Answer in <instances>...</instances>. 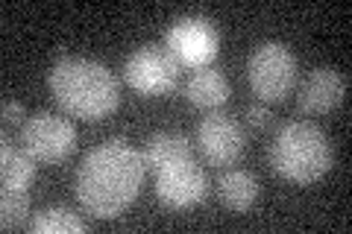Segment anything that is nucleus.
Returning <instances> with one entry per match:
<instances>
[{
	"label": "nucleus",
	"instance_id": "nucleus-13",
	"mask_svg": "<svg viewBox=\"0 0 352 234\" xmlns=\"http://www.w3.org/2000/svg\"><path fill=\"white\" fill-rule=\"evenodd\" d=\"M217 194H220V202H223L229 211H247L258 199V182L252 173L232 167V170L220 173Z\"/></svg>",
	"mask_w": 352,
	"mask_h": 234
},
{
	"label": "nucleus",
	"instance_id": "nucleus-18",
	"mask_svg": "<svg viewBox=\"0 0 352 234\" xmlns=\"http://www.w3.org/2000/svg\"><path fill=\"white\" fill-rule=\"evenodd\" d=\"M3 124H24V106L18 100H3Z\"/></svg>",
	"mask_w": 352,
	"mask_h": 234
},
{
	"label": "nucleus",
	"instance_id": "nucleus-1",
	"mask_svg": "<svg viewBox=\"0 0 352 234\" xmlns=\"http://www.w3.org/2000/svg\"><path fill=\"white\" fill-rule=\"evenodd\" d=\"M144 173V152L124 138H109L85 152L76 170V199L94 217H118L135 202Z\"/></svg>",
	"mask_w": 352,
	"mask_h": 234
},
{
	"label": "nucleus",
	"instance_id": "nucleus-5",
	"mask_svg": "<svg viewBox=\"0 0 352 234\" xmlns=\"http://www.w3.org/2000/svg\"><path fill=\"white\" fill-rule=\"evenodd\" d=\"M182 65L168 50V44L147 41L135 47L124 62V80L138 94H168L179 80Z\"/></svg>",
	"mask_w": 352,
	"mask_h": 234
},
{
	"label": "nucleus",
	"instance_id": "nucleus-14",
	"mask_svg": "<svg viewBox=\"0 0 352 234\" xmlns=\"http://www.w3.org/2000/svg\"><path fill=\"white\" fill-rule=\"evenodd\" d=\"M32 173H36V159L21 143H12L3 138V143H0V176H3V187H27Z\"/></svg>",
	"mask_w": 352,
	"mask_h": 234
},
{
	"label": "nucleus",
	"instance_id": "nucleus-10",
	"mask_svg": "<svg viewBox=\"0 0 352 234\" xmlns=\"http://www.w3.org/2000/svg\"><path fill=\"white\" fill-rule=\"evenodd\" d=\"M344 94H346V76L338 68L323 65V68H314L302 80L296 103L308 115H323V111H332L335 106H340Z\"/></svg>",
	"mask_w": 352,
	"mask_h": 234
},
{
	"label": "nucleus",
	"instance_id": "nucleus-8",
	"mask_svg": "<svg viewBox=\"0 0 352 234\" xmlns=\"http://www.w3.org/2000/svg\"><path fill=\"white\" fill-rule=\"evenodd\" d=\"M197 147H200L206 161L232 164L241 159V152L247 147L244 126L235 117L223 115V111H212L197 124Z\"/></svg>",
	"mask_w": 352,
	"mask_h": 234
},
{
	"label": "nucleus",
	"instance_id": "nucleus-15",
	"mask_svg": "<svg viewBox=\"0 0 352 234\" xmlns=\"http://www.w3.org/2000/svg\"><path fill=\"white\" fill-rule=\"evenodd\" d=\"M27 229L32 234H68V231H85L88 222L68 205H47L30 220Z\"/></svg>",
	"mask_w": 352,
	"mask_h": 234
},
{
	"label": "nucleus",
	"instance_id": "nucleus-12",
	"mask_svg": "<svg viewBox=\"0 0 352 234\" xmlns=\"http://www.w3.org/2000/svg\"><path fill=\"white\" fill-rule=\"evenodd\" d=\"M185 159H194V147L182 132L164 129V132L150 135L144 143V161L153 170H159L164 164H173V161H185Z\"/></svg>",
	"mask_w": 352,
	"mask_h": 234
},
{
	"label": "nucleus",
	"instance_id": "nucleus-9",
	"mask_svg": "<svg viewBox=\"0 0 352 234\" xmlns=\"http://www.w3.org/2000/svg\"><path fill=\"white\" fill-rule=\"evenodd\" d=\"M208 191L206 173L194 159L164 164L156 170V196L170 208H188L197 205Z\"/></svg>",
	"mask_w": 352,
	"mask_h": 234
},
{
	"label": "nucleus",
	"instance_id": "nucleus-4",
	"mask_svg": "<svg viewBox=\"0 0 352 234\" xmlns=\"http://www.w3.org/2000/svg\"><path fill=\"white\" fill-rule=\"evenodd\" d=\"M250 85L264 103L285 100L296 82V56L282 41H261L247 62Z\"/></svg>",
	"mask_w": 352,
	"mask_h": 234
},
{
	"label": "nucleus",
	"instance_id": "nucleus-16",
	"mask_svg": "<svg viewBox=\"0 0 352 234\" xmlns=\"http://www.w3.org/2000/svg\"><path fill=\"white\" fill-rule=\"evenodd\" d=\"M30 214V194L27 187H3L0 194V226L18 229Z\"/></svg>",
	"mask_w": 352,
	"mask_h": 234
},
{
	"label": "nucleus",
	"instance_id": "nucleus-11",
	"mask_svg": "<svg viewBox=\"0 0 352 234\" xmlns=\"http://www.w3.org/2000/svg\"><path fill=\"white\" fill-rule=\"evenodd\" d=\"M185 97L200 108H217L229 100V80L214 68H197L185 82Z\"/></svg>",
	"mask_w": 352,
	"mask_h": 234
},
{
	"label": "nucleus",
	"instance_id": "nucleus-3",
	"mask_svg": "<svg viewBox=\"0 0 352 234\" xmlns=\"http://www.w3.org/2000/svg\"><path fill=\"white\" fill-rule=\"evenodd\" d=\"M267 161L288 182L308 185L329 170L332 143H329L326 132L311 120H291L276 132L267 150Z\"/></svg>",
	"mask_w": 352,
	"mask_h": 234
},
{
	"label": "nucleus",
	"instance_id": "nucleus-2",
	"mask_svg": "<svg viewBox=\"0 0 352 234\" xmlns=\"http://www.w3.org/2000/svg\"><path fill=\"white\" fill-rule=\"evenodd\" d=\"M50 91L56 103L82 120H97L115 111L120 88L115 73L97 59L62 56L50 68Z\"/></svg>",
	"mask_w": 352,
	"mask_h": 234
},
{
	"label": "nucleus",
	"instance_id": "nucleus-7",
	"mask_svg": "<svg viewBox=\"0 0 352 234\" xmlns=\"http://www.w3.org/2000/svg\"><path fill=\"white\" fill-rule=\"evenodd\" d=\"M21 147L36 161H59L76 147V126L62 115L38 111L21 124Z\"/></svg>",
	"mask_w": 352,
	"mask_h": 234
},
{
	"label": "nucleus",
	"instance_id": "nucleus-17",
	"mask_svg": "<svg viewBox=\"0 0 352 234\" xmlns=\"http://www.w3.org/2000/svg\"><path fill=\"white\" fill-rule=\"evenodd\" d=\"M247 124L252 129H267L273 124V115H270V108L264 106V103H256V106H247Z\"/></svg>",
	"mask_w": 352,
	"mask_h": 234
},
{
	"label": "nucleus",
	"instance_id": "nucleus-6",
	"mask_svg": "<svg viewBox=\"0 0 352 234\" xmlns=\"http://www.w3.org/2000/svg\"><path fill=\"white\" fill-rule=\"evenodd\" d=\"M168 50L182 68H206L217 56L220 30L208 15H179L168 30Z\"/></svg>",
	"mask_w": 352,
	"mask_h": 234
}]
</instances>
